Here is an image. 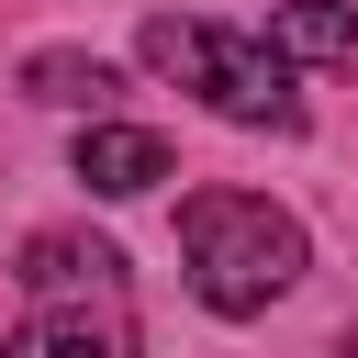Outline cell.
I'll return each instance as SVG.
<instances>
[{"mask_svg":"<svg viewBox=\"0 0 358 358\" xmlns=\"http://www.w3.org/2000/svg\"><path fill=\"white\" fill-rule=\"evenodd\" d=\"M179 257H190L201 313L246 324V313H268L302 280V224L280 201H257V190H190L179 201Z\"/></svg>","mask_w":358,"mask_h":358,"instance_id":"cell-1","label":"cell"},{"mask_svg":"<svg viewBox=\"0 0 358 358\" xmlns=\"http://www.w3.org/2000/svg\"><path fill=\"white\" fill-rule=\"evenodd\" d=\"M268 45H280L291 67H313V78H358V11H347V0H280Z\"/></svg>","mask_w":358,"mask_h":358,"instance_id":"cell-6","label":"cell"},{"mask_svg":"<svg viewBox=\"0 0 358 358\" xmlns=\"http://www.w3.org/2000/svg\"><path fill=\"white\" fill-rule=\"evenodd\" d=\"M22 90L34 101H56V112H112V67L101 56H78V45H45V56H22Z\"/></svg>","mask_w":358,"mask_h":358,"instance_id":"cell-7","label":"cell"},{"mask_svg":"<svg viewBox=\"0 0 358 358\" xmlns=\"http://www.w3.org/2000/svg\"><path fill=\"white\" fill-rule=\"evenodd\" d=\"M336 358H358V324H347V336H336Z\"/></svg>","mask_w":358,"mask_h":358,"instance_id":"cell-8","label":"cell"},{"mask_svg":"<svg viewBox=\"0 0 358 358\" xmlns=\"http://www.w3.org/2000/svg\"><path fill=\"white\" fill-rule=\"evenodd\" d=\"M22 291L34 302H112L123 291V257L101 235H34L22 246Z\"/></svg>","mask_w":358,"mask_h":358,"instance_id":"cell-5","label":"cell"},{"mask_svg":"<svg viewBox=\"0 0 358 358\" xmlns=\"http://www.w3.org/2000/svg\"><path fill=\"white\" fill-rule=\"evenodd\" d=\"M0 358H134V324L112 302H45L0 336Z\"/></svg>","mask_w":358,"mask_h":358,"instance_id":"cell-3","label":"cell"},{"mask_svg":"<svg viewBox=\"0 0 358 358\" xmlns=\"http://www.w3.org/2000/svg\"><path fill=\"white\" fill-rule=\"evenodd\" d=\"M78 179H90L101 201H134V190L168 179V134H157V123H112V112H90V134H78Z\"/></svg>","mask_w":358,"mask_h":358,"instance_id":"cell-4","label":"cell"},{"mask_svg":"<svg viewBox=\"0 0 358 358\" xmlns=\"http://www.w3.org/2000/svg\"><path fill=\"white\" fill-rule=\"evenodd\" d=\"M134 45H145L157 78H179L201 112H224V123H246V134H291V123H302L291 56H280L268 34H235V22H201V11H157Z\"/></svg>","mask_w":358,"mask_h":358,"instance_id":"cell-2","label":"cell"}]
</instances>
